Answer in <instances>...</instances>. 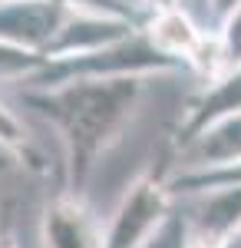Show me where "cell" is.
Returning <instances> with one entry per match:
<instances>
[{"label":"cell","instance_id":"obj_16","mask_svg":"<svg viewBox=\"0 0 241 248\" xmlns=\"http://www.w3.org/2000/svg\"><path fill=\"white\" fill-rule=\"evenodd\" d=\"M225 248H241V232H238V235H235V238H231V242H228Z\"/></svg>","mask_w":241,"mask_h":248},{"label":"cell","instance_id":"obj_5","mask_svg":"<svg viewBox=\"0 0 241 248\" xmlns=\"http://www.w3.org/2000/svg\"><path fill=\"white\" fill-rule=\"evenodd\" d=\"M103 225L86 205L83 195L56 192L46 202L40 218V245L43 248H103Z\"/></svg>","mask_w":241,"mask_h":248},{"label":"cell","instance_id":"obj_8","mask_svg":"<svg viewBox=\"0 0 241 248\" xmlns=\"http://www.w3.org/2000/svg\"><path fill=\"white\" fill-rule=\"evenodd\" d=\"M215 189H241V162L222 166V169H175L168 175V192L179 199L205 195Z\"/></svg>","mask_w":241,"mask_h":248},{"label":"cell","instance_id":"obj_6","mask_svg":"<svg viewBox=\"0 0 241 248\" xmlns=\"http://www.w3.org/2000/svg\"><path fill=\"white\" fill-rule=\"evenodd\" d=\"M192 248H225L241 232V189H215L192 195L182 209Z\"/></svg>","mask_w":241,"mask_h":248},{"label":"cell","instance_id":"obj_7","mask_svg":"<svg viewBox=\"0 0 241 248\" xmlns=\"http://www.w3.org/2000/svg\"><path fill=\"white\" fill-rule=\"evenodd\" d=\"M168 155L172 162H179V169H222V166L241 162V113L208 126L185 149Z\"/></svg>","mask_w":241,"mask_h":248},{"label":"cell","instance_id":"obj_12","mask_svg":"<svg viewBox=\"0 0 241 248\" xmlns=\"http://www.w3.org/2000/svg\"><path fill=\"white\" fill-rule=\"evenodd\" d=\"M3 3V0H0ZM53 3H86V7H99V10H109V14H119V17H129L142 27L146 20V10L132 7V3H119V0H53Z\"/></svg>","mask_w":241,"mask_h":248},{"label":"cell","instance_id":"obj_10","mask_svg":"<svg viewBox=\"0 0 241 248\" xmlns=\"http://www.w3.org/2000/svg\"><path fill=\"white\" fill-rule=\"evenodd\" d=\"M218 53H222V70L241 63V3H238V10L218 27Z\"/></svg>","mask_w":241,"mask_h":248},{"label":"cell","instance_id":"obj_13","mask_svg":"<svg viewBox=\"0 0 241 248\" xmlns=\"http://www.w3.org/2000/svg\"><path fill=\"white\" fill-rule=\"evenodd\" d=\"M205 3H208V14H211V20H215V30H218L225 20L238 10L241 0H205Z\"/></svg>","mask_w":241,"mask_h":248},{"label":"cell","instance_id":"obj_3","mask_svg":"<svg viewBox=\"0 0 241 248\" xmlns=\"http://www.w3.org/2000/svg\"><path fill=\"white\" fill-rule=\"evenodd\" d=\"M168 159L146 166L129 182L106 222L103 248H142L168 222V215L175 212V195L168 192Z\"/></svg>","mask_w":241,"mask_h":248},{"label":"cell","instance_id":"obj_11","mask_svg":"<svg viewBox=\"0 0 241 248\" xmlns=\"http://www.w3.org/2000/svg\"><path fill=\"white\" fill-rule=\"evenodd\" d=\"M142 248H192V242H188V225H185L182 209L172 212V215H168V222L155 232Z\"/></svg>","mask_w":241,"mask_h":248},{"label":"cell","instance_id":"obj_14","mask_svg":"<svg viewBox=\"0 0 241 248\" xmlns=\"http://www.w3.org/2000/svg\"><path fill=\"white\" fill-rule=\"evenodd\" d=\"M0 248H20L17 232H14V205H7L3 218H0Z\"/></svg>","mask_w":241,"mask_h":248},{"label":"cell","instance_id":"obj_2","mask_svg":"<svg viewBox=\"0 0 241 248\" xmlns=\"http://www.w3.org/2000/svg\"><path fill=\"white\" fill-rule=\"evenodd\" d=\"M175 70H182V66L175 60H168L162 50H155L139 27L136 33L116 40L109 46L46 60L30 79H23V90H53V86L79 83V79H116V77L146 79L152 73H175Z\"/></svg>","mask_w":241,"mask_h":248},{"label":"cell","instance_id":"obj_15","mask_svg":"<svg viewBox=\"0 0 241 248\" xmlns=\"http://www.w3.org/2000/svg\"><path fill=\"white\" fill-rule=\"evenodd\" d=\"M136 7H142L146 14H152V10H166V7H179V0H132Z\"/></svg>","mask_w":241,"mask_h":248},{"label":"cell","instance_id":"obj_4","mask_svg":"<svg viewBox=\"0 0 241 248\" xmlns=\"http://www.w3.org/2000/svg\"><path fill=\"white\" fill-rule=\"evenodd\" d=\"M238 113H241V63H235V66L222 70L218 77L205 79V86L182 106V116H179L175 129L168 136V153L185 149L208 126Z\"/></svg>","mask_w":241,"mask_h":248},{"label":"cell","instance_id":"obj_1","mask_svg":"<svg viewBox=\"0 0 241 248\" xmlns=\"http://www.w3.org/2000/svg\"><path fill=\"white\" fill-rule=\"evenodd\" d=\"M146 83L139 77L79 79L53 90H20V103L50 123L63 146L66 192L83 195L99 159L132 123Z\"/></svg>","mask_w":241,"mask_h":248},{"label":"cell","instance_id":"obj_9","mask_svg":"<svg viewBox=\"0 0 241 248\" xmlns=\"http://www.w3.org/2000/svg\"><path fill=\"white\" fill-rule=\"evenodd\" d=\"M0 153L17 159L20 166H27L30 172H43L46 162H43V153L37 149V142L30 139L27 126L17 119V113L0 99Z\"/></svg>","mask_w":241,"mask_h":248}]
</instances>
